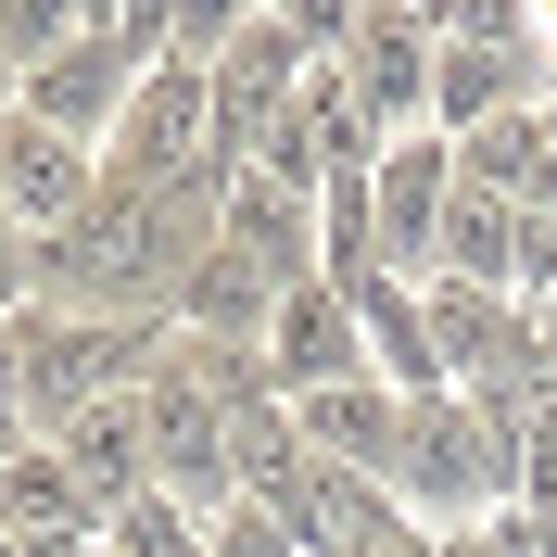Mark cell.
I'll return each mask as SVG.
<instances>
[{
    "label": "cell",
    "mask_w": 557,
    "mask_h": 557,
    "mask_svg": "<svg viewBox=\"0 0 557 557\" xmlns=\"http://www.w3.org/2000/svg\"><path fill=\"white\" fill-rule=\"evenodd\" d=\"M393 507H406L418 532H482V520H507V507H520V444H507V431H494L482 406H469V393H418L406 406V444H393Z\"/></svg>",
    "instance_id": "6da1fadb"
},
{
    "label": "cell",
    "mask_w": 557,
    "mask_h": 557,
    "mask_svg": "<svg viewBox=\"0 0 557 557\" xmlns=\"http://www.w3.org/2000/svg\"><path fill=\"white\" fill-rule=\"evenodd\" d=\"M152 355H165V330H114V317H51V305H26V317H13V418H26V444H64L89 406L139 393V381H152Z\"/></svg>",
    "instance_id": "7a4b0ae2"
},
{
    "label": "cell",
    "mask_w": 557,
    "mask_h": 557,
    "mask_svg": "<svg viewBox=\"0 0 557 557\" xmlns=\"http://www.w3.org/2000/svg\"><path fill=\"white\" fill-rule=\"evenodd\" d=\"M444 203H456V139H431V127L381 139V165H368V228H381V278H431Z\"/></svg>",
    "instance_id": "3957f363"
},
{
    "label": "cell",
    "mask_w": 557,
    "mask_h": 557,
    "mask_svg": "<svg viewBox=\"0 0 557 557\" xmlns=\"http://www.w3.org/2000/svg\"><path fill=\"white\" fill-rule=\"evenodd\" d=\"M253 368H267L278 406H305V393H343V381H381L368 368V330H355V305L330 292V278H305V292H278L267 343H253Z\"/></svg>",
    "instance_id": "277c9868"
},
{
    "label": "cell",
    "mask_w": 557,
    "mask_h": 557,
    "mask_svg": "<svg viewBox=\"0 0 557 557\" xmlns=\"http://www.w3.org/2000/svg\"><path fill=\"white\" fill-rule=\"evenodd\" d=\"M431 64H444V13H418V0H381V13H355L343 38V76L355 102H368V127H431Z\"/></svg>",
    "instance_id": "5b68a950"
},
{
    "label": "cell",
    "mask_w": 557,
    "mask_h": 557,
    "mask_svg": "<svg viewBox=\"0 0 557 557\" xmlns=\"http://www.w3.org/2000/svg\"><path fill=\"white\" fill-rule=\"evenodd\" d=\"M0 203H13L26 242H51V228H76V215L102 203V152L64 139V127H38V114H0Z\"/></svg>",
    "instance_id": "8992f818"
},
{
    "label": "cell",
    "mask_w": 557,
    "mask_h": 557,
    "mask_svg": "<svg viewBox=\"0 0 557 557\" xmlns=\"http://www.w3.org/2000/svg\"><path fill=\"white\" fill-rule=\"evenodd\" d=\"M292 431H305L330 469H368V482H381V469H393V444H406V393H393V381L305 393V406H292Z\"/></svg>",
    "instance_id": "52a82bcc"
},
{
    "label": "cell",
    "mask_w": 557,
    "mask_h": 557,
    "mask_svg": "<svg viewBox=\"0 0 557 557\" xmlns=\"http://www.w3.org/2000/svg\"><path fill=\"white\" fill-rule=\"evenodd\" d=\"M51 456L76 469V494H89L102 520L127 507V494H152V431H139V393H114V406H89V418H76V431H64Z\"/></svg>",
    "instance_id": "ba28073f"
},
{
    "label": "cell",
    "mask_w": 557,
    "mask_h": 557,
    "mask_svg": "<svg viewBox=\"0 0 557 557\" xmlns=\"http://www.w3.org/2000/svg\"><path fill=\"white\" fill-rule=\"evenodd\" d=\"M64 532H102V507L76 494V469L51 444H26L0 469V545H64Z\"/></svg>",
    "instance_id": "9c48e42d"
},
{
    "label": "cell",
    "mask_w": 557,
    "mask_h": 557,
    "mask_svg": "<svg viewBox=\"0 0 557 557\" xmlns=\"http://www.w3.org/2000/svg\"><path fill=\"white\" fill-rule=\"evenodd\" d=\"M203 532H215V520H190L177 494H127V507L102 520V545H114V557H203Z\"/></svg>",
    "instance_id": "30bf717a"
},
{
    "label": "cell",
    "mask_w": 557,
    "mask_h": 557,
    "mask_svg": "<svg viewBox=\"0 0 557 557\" xmlns=\"http://www.w3.org/2000/svg\"><path fill=\"white\" fill-rule=\"evenodd\" d=\"M203 557H305V545H292V532H278L267 507H228V520L203 532Z\"/></svg>",
    "instance_id": "8fae6325"
},
{
    "label": "cell",
    "mask_w": 557,
    "mask_h": 557,
    "mask_svg": "<svg viewBox=\"0 0 557 557\" xmlns=\"http://www.w3.org/2000/svg\"><path fill=\"white\" fill-rule=\"evenodd\" d=\"M444 557H545V520H532V507H507V520H482V532H456Z\"/></svg>",
    "instance_id": "7c38bea8"
},
{
    "label": "cell",
    "mask_w": 557,
    "mask_h": 557,
    "mask_svg": "<svg viewBox=\"0 0 557 557\" xmlns=\"http://www.w3.org/2000/svg\"><path fill=\"white\" fill-rule=\"evenodd\" d=\"M355 557H444V545H431V532H418V520H393L381 545H355Z\"/></svg>",
    "instance_id": "4fadbf2b"
},
{
    "label": "cell",
    "mask_w": 557,
    "mask_h": 557,
    "mask_svg": "<svg viewBox=\"0 0 557 557\" xmlns=\"http://www.w3.org/2000/svg\"><path fill=\"white\" fill-rule=\"evenodd\" d=\"M532 114H545V139H557V64H545V102H532Z\"/></svg>",
    "instance_id": "5bb4252c"
}]
</instances>
